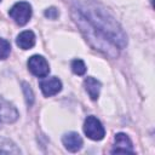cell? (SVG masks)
<instances>
[{
  "label": "cell",
  "instance_id": "cell-2",
  "mask_svg": "<svg viewBox=\"0 0 155 155\" xmlns=\"http://www.w3.org/2000/svg\"><path fill=\"white\" fill-rule=\"evenodd\" d=\"M8 15L17 24L24 25L29 22L30 17H31V6L29 2H25V1L16 2L11 7Z\"/></svg>",
  "mask_w": 155,
  "mask_h": 155
},
{
  "label": "cell",
  "instance_id": "cell-4",
  "mask_svg": "<svg viewBox=\"0 0 155 155\" xmlns=\"http://www.w3.org/2000/svg\"><path fill=\"white\" fill-rule=\"evenodd\" d=\"M28 68L30 73L38 78H45L50 71L47 61L39 54H34L28 59Z\"/></svg>",
  "mask_w": 155,
  "mask_h": 155
},
{
  "label": "cell",
  "instance_id": "cell-5",
  "mask_svg": "<svg viewBox=\"0 0 155 155\" xmlns=\"http://www.w3.org/2000/svg\"><path fill=\"white\" fill-rule=\"evenodd\" d=\"M40 87L41 91L44 93V96L46 97H51L56 93H58L62 90V82L58 78L52 76V78H47L40 81Z\"/></svg>",
  "mask_w": 155,
  "mask_h": 155
},
{
  "label": "cell",
  "instance_id": "cell-1",
  "mask_svg": "<svg viewBox=\"0 0 155 155\" xmlns=\"http://www.w3.org/2000/svg\"><path fill=\"white\" fill-rule=\"evenodd\" d=\"M73 17L88 42L103 53L116 57L127 36L113 15L97 0H71Z\"/></svg>",
  "mask_w": 155,
  "mask_h": 155
},
{
  "label": "cell",
  "instance_id": "cell-3",
  "mask_svg": "<svg viewBox=\"0 0 155 155\" xmlns=\"http://www.w3.org/2000/svg\"><path fill=\"white\" fill-rule=\"evenodd\" d=\"M84 132L92 140H101L104 138L105 130L102 126L101 121L94 116H87L84 122Z\"/></svg>",
  "mask_w": 155,
  "mask_h": 155
},
{
  "label": "cell",
  "instance_id": "cell-8",
  "mask_svg": "<svg viewBox=\"0 0 155 155\" xmlns=\"http://www.w3.org/2000/svg\"><path fill=\"white\" fill-rule=\"evenodd\" d=\"M18 116V113L15 107H12L10 103L1 101L0 102V119L1 121L6 122H13Z\"/></svg>",
  "mask_w": 155,
  "mask_h": 155
},
{
  "label": "cell",
  "instance_id": "cell-9",
  "mask_svg": "<svg viewBox=\"0 0 155 155\" xmlns=\"http://www.w3.org/2000/svg\"><path fill=\"white\" fill-rule=\"evenodd\" d=\"M16 44L22 50H29V48H31L35 45V35H34V33L31 30H24V31H22L17 36Z\"/></svg>",
  "mask_w": 155,
  "mask_h": 155
},
{
  "label": "cell",
  "instance_id": "cell-7",
  "mask_svg": "<svg viewBox=\"0 0 155 155\" xmlns=\"http://www.w3.org/2000/svg\"><path fill=\"white\" fill-rule=\"evenodd\" d=\"M62 142H63L65 149L71 151V153L79 151L81 149V147H82V138L76 132L65 133L63 136V138H62Z\"/></svg>",
  "mask_w": 155,
  "mask_h": 155
},
{
  "label": "cell",
  "instance_id": "cell-10",
  "mask_svg": "<svg viewBox=\"0 0 155 155\" xmlns=\"http://www.w3.org/2000/svg\"><path fill=\"white\" fill-rule=\"evenodd\" d=\"M84 86H85L86 92H87L88 96L91 97V99L96 101V99L98 98V96H99L101 82H99L97 79H94V78H92V76H88V78L85 79V81H84Z\"/></svg>",
  "mask_w": 155,
  "mask_h": 155
},
{
  "label": "cell",
  "instance_id": "cell-14",
  "mask_svg": "<svg viewBox=\"0 0 155 155\" xmlns=\"http://www.w3.org/2000/svg\"><path fill=\"white\" fill-rule=\"evenodd\" d=\"M45 16H46L47 18H50V19H56V18L58 17V11H57V8H54V7H50V8H47V10L45 11Z\"/></svg>",
  "mask_w": 155,
  "mask_h": 155
},
{
  "label": "cell",
  "instance_id": "cell-6",
  "mask_svg": "<svg viewBox=\"0 0 155 155\" xmlns=\"http://www.w3.org/2000/svg\"><path fill=\"white\" fill-rule=\"evenodd\" d=\"M110 153L111 154H115V153H134L132 142L128 138V136L125 134V133L115 134V144H114V148L111 149Z\"/></svg>",
  "mask_w": 155,
  "mask_h": 155
},
{
  "label": "cell",
  "instance_id": "cell-16",
  "mask_svg": "<svg viewBox=\"0 0 155 155\" xmlns=\"http://www.w3.org/2000/svg\"><path fill=\"white\" fill-rule=\"evenodd\" d=\"M0 1H1V0H0Z\"/></svg>",
  "mask_w": 155,
  "mask_h": 155
},
{
  "label": "cell",
  "instance_id": "cell-13",
  "mask_svg": "<svg viewBox=\"0 0 155 155\" xmlns=\"http://www.w3.org/2000/svg\"><path fill=\"white\" fill-rule=\"evenodd\" d=\"M11 52V46H10V42L6 41L5 39H1L0 38V59H5L8 57Z\"/></svg>",
  "mask_w": 155,
  "mask_h": 155
},
{
  "label": "cell",
  "instance_id": "cell-15",
  "mask_svg": "<svg viewBox=\"0 0 155 155\" xmlns=\"http://www.w3.org/2000/svg\"><path fill=\"white\" fill-rule=\"evenodd\" d=\"M0 122H1V119H0Z\"/></svg>",
  "mask_w": 155,
  "mask_h": 155
},
{
  "label": "cell",
  "instance_id": "cell-11",
  "mask_svg": "<svg viewBox=\"0 0 155 155\" xmlns=\"http://www.w3.org/2000/svg\"><path fill=\"white\" fill-rule=\"evenodd\" d=\"M71 70L76 75H84L86 73V65L81 59H74L71 62Z\"/></svg>",
  "mask_w": 155,
  "mask_h": 155
},
{
  "label": "cell",
  "instance_id": "cell-12",
  "mask_svg": "<svg viewBox=\"0 0 155 155\" xmlns=\"http://www.w3.org/2000/svg\"><path fill=\"white\" fill-rule=\"evenodd\" d=\"M22 88H23V92H24V96H25V102H27V105L28 107H31L33 103H34V93L30 88V86L27 84V82H23L22 84Z\"/></svg>",
  "mask_w": 155,
  "mask_h": 155
}]
</instances>
